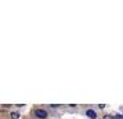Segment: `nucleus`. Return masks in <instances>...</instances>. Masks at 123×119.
Instances as JSON below:
<instances>
[{
  "mask_svg": "<svg viewBox=\"0 0 123 119\" xmlns=\"http://www.w3.org/2000/svg\"><path fill=\"white\" fill-rule=\"evenodd\" d=\"M35 115L40 119H46L47 118V111H44V109H36L35 111Z\"/></svg>",
  "mask_w": 123,
  "mask_h": 119,
  "instance_id": "nucleus-1",
  "label": "nucleus"
},
{
  "mask_svg": "<svg viewBox=\"0 0 123 119\" xmlns=\"http://www.w3.org/2000/svg\"><path fill=\"white\" fill-rule=\"evenodd\" d=\"M86 115H87L90 119H95L97 118V113H95V111H93V109H87V111H86Z\"/></svg>",
  "mask_w": 123,
  "mask_h": 119,
  "instance_id": "nucleus-2",
  "label": "nucleus"
},
{
  "mask_svg": "<svg viewBox=\"0 0 123 119\" xmlns=\"http://www.w3.org/2000/svg\"><path fill=\"white\" fill-rule=\"evenodd\" d=\"M11 119H19V113L18 112H12L11 113Z\"/></svg>",
  "mask_w": 123,
  "mask_h": 119,
  "instance_id": "nucleus-3",
  "label": "nucleus"
},
{
  "mask_svg": "<svg viewBox=\"0 0 123 119\" xmlns=\"http://www.w3.org/2000/svg\"><path fill=\"white\" fill-rule=\"evenodd\" d=\"M104 119H115V118L111 116V115H106V116H104Z\"/></svg>",
  "mask_w": 123,
  "mask_h": 119,
  "instance_id": "nucleus-4",
  "label": "nucleus"
},
{
  "mask_svg": "<svg viewBox=\"0 0 123 119\" xmlns=\"http://www.w3.org/2000/svg\"><path fill=\"white\" fill-rule=\"evenodd\" d=\"M115 119H123V115H116V116H115Z\"/></svg>",
  "mask_w": 123,
  "mask_h": 119,
  "instance_id": "nucleus-5",
  "label": "nucleus"
}]
</instances>
